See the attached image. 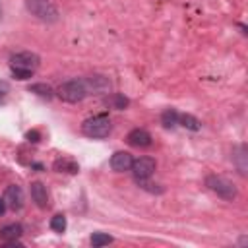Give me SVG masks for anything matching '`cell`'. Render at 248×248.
<instances>
[{
  "label": "cell",
  "mask_w": 248,
  "mask_h": 248,
  "mask_svg": "<svg viewBox=\"0 0 248 248\" xmlns=\"http://www.w3.org/2000/svg\"><path fill=\"white\" fill-rule=\"evenodd\" d=\"M25 8L31 16L45 23H56L60 19V12L50 0H25Z\"/></svg>",
  "instance_id": "1"
},
{
  "label": "cell",
  "mask_w": 248,
  "mask_h": 248,
  "mask_svg": "<svg viewBox=\"0 0 248 248\" xmlns=\"http://www.w3.org/2000/svg\"><path fill=\"white\" fill-rule=\"evenodd\" d=\"M110 130H112V124L107 114H97V116H91L81 122V132L87 138L101 140V138H107L110 134Z\"/></svg>",
  "instance_id": "2"
},
{
  "label": "cell",
  "mask_w": 248,
  "mask_h": 248,
  "mask_svg": "<svg viewBox=\"0 0 248 248\" xmlns=\"http://www.w3.org/2000/svg\"><path fill=\"white\" fill-rule=\"evenodd\" d=\"M205 186H207L213 194H217L219 198H223V200H227V202H232V200L238 196L236 186H234L229 178H225V176H221V174H207V176H205Z\"/></svg>",
  "instance_id": "3"
},
{
  "label": "cell",
  "mask_w": 248,
  "mask_h": 248,
  "mask_svg": "<svg viewBox=\"0 0 248 248\" xmlns=\"http://www.w3.org/2000/svg\"><path fill=\"white\" fill-rule=\"evenodd\" d=\"M56 95L64 101V103H81L85 97H87V89H85V81L83 79H70V81H64Z\"/></svg>",
  "instance_id": "4"
},
{
  "label": "cell",
  "mask_w": 248,
  "mask_h": 248,
  "mask_svg": "<svg viewBox=\"0 0 248 248\" xmlns=\"http://www.w3.org/2000/svg\"><path fill=\"white\" fill-rule=\"evenodd\" d=\"M41 64V58L31 52V50H21V52H16L10 56V66L16 68V70H29V72H35Z\"/></svg>",
  "instance_id": "5"
},
{
  "label": "cell",
  "mask_w": 248,
  "mask_h": 248,
  "mask_svg": "<svg viewBox=\"0 0 248 248\" xmlns=\"http://www.w3.org/2000/svg\"><path fill=\"white\" fill-rule=\"evenodd\" d=\"M85 81V89H87V95H107L112 87L110 79L103 74H93L89 78L83 79Z\"/></svg>",
  "instance_id": "6"
},
{
  "label": "cell",
  "mask_w": 248,
  "mask_h": 248,
  "mask_svg": "<svg viewBox=\"0 0 248 248\" xmlns=\"http://www.w3.org/2000/svg\"><path fill=\"white\" fill-rule=\"evenodd\" d=\"M155 159H151V157H138V159H134V163H132V172H134V178L136 180H147V178H151V174L155 172Z\"/></svg>",
  "instance_id": "7"
},
{
  "label": "cell",
  "mask_w": 248,
  "mask_h": 248,
  "mask_svg": "<svg viewBox=\"0 0 248 248\" xmlns=\"http://www.w3.org/2000/svg\"><path fill=\"white\" fill-rule=\"evenodd\" d=\"M4 202L12 211H19L23 207V203H25V196H23L21 186H17V184L8 186L6 192H4Z\"/></svg>",
  "instance_id": "8"
},
{
  "label": "cell",
  "mask_w": 248,
  "mask_h": 248,
  "mask_svg": "<svg viewBox=\"0 0 248 248\" xmlns=\"http://www.w3.org/2000/svg\"><path fill=\"white\" fill-rule=\"evenodd\" d=\"M126 143L132 145V147H138V149H143V147H149L151 145V134L143 128H134L128 136H126Z\"/></svg>",
  "instance_id": "9"
},
{
  "label": "cell",
  "mask_w": 248,
  "mask_h": 248,
  "mask_svg": "<svg viewBox=\"0 0 248 248\" xmlns=\"http://www.w3.org/2000/svg\"><path fill=\"white\" fill-rule=\"evenodd\" d=\"M232 163H234L236 170H238L242 176L248 174V149H246L244 143H240V145H236V147L232 149Z\"/></svg>",
  "instance_id": "10"
},
{
  "label": "cell",
  "mask_w": 248,
  "mask_h": 248,
  "mask_svg": "<svg viewBox=\"0 0 248 248\" xmlns=\"http://www.w3.org/2000/svg\"><path fill=\"white\" fill-rule=\"evenodd\" d=\"M132 163H134V157H132L128 151H116V153L110 157V169L116 170V172L130 170V169H132Z\"/></svg>",
  "instance_id": "11"
},
{
  "label": "cell",
  "mask_w": 248,
  "mask_h": 248,
  "mask_svg": "<svg viewBox=\"0 0 248 248\" xmlns=\"http://www.w3.org/2000/svg\"><path fill=\"white\" fill-rule=\"evenodd\" d=\"M29 190H31V198L37 203V207L46 209L48 207V192H46V186L43 182L35 180V182H31V188Z\"/></svg>",
  "instance_id": "12"
},
{
  "label": "cell",
  "mask_w": 248,
  "mask_h": 248,
  "mask_svg": "<svg viewBox=\"0 0 248 248\" xmlns=\"http://www.w3.org/2000/svg\"><path fill=\"white\" fill-rule=\"evenodd\" d=\"M21 232H23V229H21V225H17V223L4 225V227L0 229V240H2V242H8V244H14V242L21 236Z\"/></svg>",
  "instance_id": "13"
},
{
  "label": "cell",
  "mask_w": 248,
  "mask_h": 248,
  "mask_svg": "<svg viewBox=\"0 0 248 248\" xmlns=\"http://www.w3.org/2000/svg\"><path fill=\"white\" fill-rule=\"evenodd\" d=\"M52 167H54L56 172H68V174H76V172L79 170L78 163H76L74 159H68V157H60V159H56Z\"/></svg>",
  "instance_id": "14"
},
{
  "label": "cell",
  "mask_w": 248,
  "mask_h": 248,
  "mask_svg": "<svg viewBox=\"0 0 248 248\" xmlns=\"http://www.w3.org/2000/svg\"><path fill=\"white\" fill-rule=\"evenodd\" d=\"M178 124L184 126L186 130H192V132H198L202 128V122L192 114H178Z\"/></svg>",
  "instance_id": "15"
},
{
  "label": "cell",
  "mask_w": 248,
  "mask_h": 248,
  "mask_svg": "<svg viewBox=\"0 0 248 248\" xmlns=\"http://www.w3.org/2000/svg\"><path fill=\"white\" fill-rule=\"evenodd\" d=\"M29 91L43 99H52V95H54V91L48 83H33V85H29Z\"/></svg>",
  "instance_id": "16"
},
{
  "label": "cell",
  "mask_w": 248,
  "mask_h": 248,
  "mask_svg": "<svg viewBox=\"0 0 248 248\" xmlns=\"http://www.w3.org/2000/svg\"><path fill=\"white\" fill-rule=\"evenodd\" d=\"M107 105H110V107L116 108V110H122V108H126V107L130 105V101H128V97H124L122 93H112V95H108Z\"/></svg>",
  "instance_id": "17"
},
{
  "label": "cell",
  "mask_w": 248,
  "mask_h": 248,
  "mask_svg": "<svg viewBox=\"0 0 248 248\" xmlns=\"http://www.w3.org/2000/svg\"><path fill=\"white\" fill-rule=\"evenodd\" d=\"M161 124L165 128H174L178 124V112L174 108H167L163 114H161Z\"/></svg>",
  "instance_id": "18"
},
{
  "label": "cell",
  "mask_w": 248,
  "mask_h": 248,
  "mask_svg": "<svg viewBox=\"0 0 248 248\" xmlns=\"http://www.w3.org/2000/svg\"><path fill=\"white\" fill-rule=\"evenodd\" d=\"M110 242H112V236H108V234H105V232H93V234H91V246H95V248L107 246V244H110Z\"/></svg>",
  "instance_id": "19"
},
{
  "label": "cell",
  "mask_w": 248,
  "mask_h": 248,
  "mask_svg": "<svg viewBox=\"0 0 248 248\" xmlns=\"http://www.w3.org/2000/svg\"><path fill=\"white\" fill-rule=\"evenodd\" d=\"M50 229L56 231V232H64V231H66V217H64L62 213L54 215V217L50 219Z\"/></svg>",
  "instance_id": "20"
},
{
  "label": "cell",
  "mask_w": 248,
  "mask_h": 248,
  "mask_svg": "<svg viewBox=\"0 0 248 248\" xmlns=\"http://www.w3.org/2000/svg\"><path fill=\"white\" fill-rule=\"evenodd\" d=\"M12 76H14L16 79H29V78L33 76V72H29V70H16V68H12Z\"/></svg>",
  "instance_id": "21"
},
{
  "label": "cell",
  "mask_w": 248,
  "mask_h": 248,
  "mask_svg": "<svg viewBox=\"0 0 248 248\" xmlns=\"http://www.w3.org/2000/svg\"><path fill=\"white\" fill-rule=\"evenodd\" d=\"M8 91H10L8 83H6V81H0V103H4V101H6V95H8Z\"/></svg>",
  "instance_id": "22"
},
{
  "label": "cell",
  "mask_w": 248,
  "mask_h": 248,
  "mask_svg": "<svg viewBox=\"0 0 248 248\" xmlns=\"http://www.w3.org/2000/svg\"><path fill=\"white\" fill-rule=\"evenodd\" d=\"M25 138H27L29 141H39V138H41V136H39V132H37V130H33V132H27V136H25Z\"/></svg>",
  "instance_id": "23"
},
{
  "label": "cell",
  "mask_w": 248,
  "mask_h": 248,
  "mask_svg": "<svg viewBox=\"0 0 248 248\" xmlns=\"http://www.w3.org/2000/svg\"><path fill=\"white\" fill-rule=\"evenodd\" d=\"M6 209H8V205H6V202H4V198H0V217L6 213Z\"/></svg>",
  "instance_id": "24"
}]
</instances>
